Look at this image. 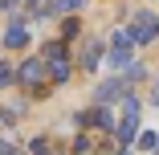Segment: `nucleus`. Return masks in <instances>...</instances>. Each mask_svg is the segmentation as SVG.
Returning a JSON list of instances; mask_svg holds the SVG:
<instances>
[{
	"mask_svg": "<svg viewBox=\"0 0 159 155\" xmlns=\"http://www.w3.org/2000/svg\"><path fill=\"white\" fill-rule=\"evenodd\" d=\"M126 33H131L135 45H147V41L159 33V16H155V12H135V21H131V29H126Z\"/></svg>",
	"mask_w": 159,
	"mask_h": 155,
	"instance_id": "1",
	"label": "nucleus"
},
{
	"mask_svg": "<svg viewBox=\"0 0 159 155\" xmlns=\"http://www.w3.org/2000/svg\"><path fill=\"white\" fill-rule=\"evenodd\" d=\"M45 57H49V70H53V78H57V82H66V78H70L66 45H61V41H57V45H49V49H45Z\"/></svg>",
	"mask_w": 159,
	"mask_h": 155,
	"instance_id": "2",
	"label": "nucleus"
},
{
	"mask_svg": "<svg viewBox=\"0 0 159 155\" xmlns=\"http://www.w3.org/2000/svg\"><path fill=\"white\" fill-rule=\"evenodd\" d=\"M122 110H126V114H122V122H118V139H122V143H131L135 131H139V102H126Z\"/></svg>",
	"mask_w": 159,
	"mask_h": 155,
	"instance_id": "3",
	"label": "nucleus"
},
{
	"mask_svg": "<svg viewBox=\"0 0 159 155\" xmlns=\"http://www.w3.org/2000/svg\"><path fill=\"white\" fill-rule=\"evenodd\" d=\"M25 41H29V29H25V25H8V33H4V45H8V49H20Z\"/></svg>",
	"mask_w": 159,
	"mask_h": 155,
	"instance_id": "4",
	"label": "nucleus"
},
{
	"mask_svg": "<svg viewBox=\"0 0 159 155\" xmlns=\"http://www.w3.org/2000/svg\"><path fill=\"white\" fill-rule=\"evenodd\" d=\"M41 74H45L41 61H25V66H20V82H29V86H37V82H41Z\"/></svg>",
	"mask_w": 159,
	"mask_h": 155,
	"instance_id": "5",
	"label": "nucleus"
},
{
	"mask_svg": "<svg viewBox=\"0 0 159 155\" xmlns=\"http://www.w3.org/2000/svg\"><path fill=\"white\" fill-rule=\"evenodd\" d=\"M98 61H102V45H86V53H82V66H86V70H94Z\"/></svg>",
	"mask_w": 159,
	"mask_h": 155,
	"instance_id": "6",
	"label": "nucleus"
},
{
	"mask_svg": "<svg viewBox=\"0 0 159 155\" xmlns=\"http://www.w3.org/2000/svg\"><path fill=\"white\" fill-rule=\"evenodd\" d=\"M110 61H114L118 70H126V61H131V45H118V49L110 53Z\"/></svg>",
	"mask_w": 159,
	"mask_h": 155,
	"instance_id": "7",
	"label": "nucleus"
},
{
	"mask_svg": "<svg viewBox=\"0 0 159 155\" xmlns=\"http://www.w3.org/2000/svg\"><path fill=\"white\" fill-rule=\"evenodd\" d=\"M122 86H126V78H118V82H106V86L98 90V98H114V94H122Z\"/></svg>",
	"mask_w": 159,
	"mask_h": 155,
	"instance_id": "8",
	"label": "nucleus"
},
{
	"mask_svg": "<svg viewBox=\"0 0 159 155\" xmlns=\"http://www.w3.org/2000/svg\"><path fill=\"white\" fill-rule=\"evenodd\" d=\"M82 4H86V0H53L57 12H74V8H82Z\"/></svg>",
	"mask_w": 159,
	"mask_h": 155,
	"instance_id": "9",
	"label": "nucleus"
},
{
	"mask_svg": "<svg viewBox=\"0 0 159 155\" xmlns=\"http://www.w3.org/2000/svg\"><path fill=\"white\" fill-rule=\"evenodd\" d=\"M33 155H53L49 151V139H33Z\"/></svg>",
	"mask_w": 159,
	"mask_h": 155,
	"instance_id": "10",
	"label": "nucleus"
},
{
	"mask_svg": "<svg viewBox=\"0 0 159 155\" xmlns=\"http://www.w3.org/2000/svg\"><path fill=\"white\" fill-rule=\"evenodd\" d=\"M4 155H20V151H16V147H12V143H8V147H4Z\"/></svg>",
	"mask_w": 159,
	"mask_h": 155,
	"instance_id": "11",
	"label": "nucleus"
}]
</instances>
